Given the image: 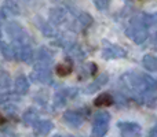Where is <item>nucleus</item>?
Segmentation results:
<instances>
[{
    "instance_id": "1",
    "label": "nucleus",
    "mask_w": 157,
    "mask_h": 137,
    "mask_svg": "<svg viewBox=\"0 0 157 137\" xmlns=\"http://www.w3.org/2000/svg\"><path fill=\"white\" fill-rule=\"evenodd\" d=\"M125 34L135 44H142L146 41L149 33H147V27H146V25L142 22V19L139 18V16H135V18H132L130 21V25H128V27L125 29Z\"/></svg>"
},
{
    "instance_id": "2",
    "label": "nucleus",
    "mask_w": 157,
    "mask_h": 137,
    "mask_svg": "<svg viewBox=\"0 0 157 137\" xmlns=\"http://www.w3.org/2000/svg\"><path fill=\"white\" fill-rule=\"evenodd\" d=\"M35 82H40V84H50L51 82V71H50L48 63H43V62H37L35 65L32 74H30Z\"/></svg>"
},
{
    "instance_id": "3",
    "label": "nucleus",
    "mask_w": 157,
    "mask_h": 137,
    "mask_svg": "<svg viewBox=\"0 0 157 137\" xmlns=\"http://www.w3.org/2000/svg\"><path fill=\"white\" fill-rule=\"evenodd\" d=\"M6 32L17 43H25V40H26V33L22 29L21 25L17 23V22H10L6 26Z\"/></svg>"
},
{
    "instance_id": "4",
    "label": "nucleus",
    "mask_w": 157,
    "mask_h": 137,
    "mask_svg": "<svg viewBox=\"0 0 157 137\" xmlns=\"http://www.w3.org/2000/svg\"><path fill=\"white\" fill-rule=\"evenodd\" d=\"M108 122H109V114L99 113L95 117V124H94V136H103L105 132L108 130Z\"/></svg>"
},
{
    "instance_id": "5",
    "label": "nucleus",
    "mask_w": 157,
    "mask_h": 137,
    "mask_svg": "<svg viewBox=\"0 0 157 137\" xmlns=\"http://www.w3.org/2000/svg\"><path fill=\"white\" fill-rule=\"evenodd\" d=\"M103 59H119L125 56V51L119 45H108L102 51Z\"/></svg>"
},
{
    "instance_id": "6",
    "label": "nucleus",
    "mask_w": 157,
    "mask_h": 137,
    "mask_svg": "<svg viewBox=\"0 0 157 137\" xmlns=\"http://www.w3.org/2000/svg\"><path fill=\"white\" fill-rule=\"evenodd\" d=\"M66 19V11L61 7H57V8H52L50 10V21L55 25H59L62 22H65Z\"/></svg>"
},
{
    "instance_id": "7",
    "label": "nucleus",
    "mask_w": 157,
    "mask_h": 137,
    "mask_svg": "<svg viewBox=\"0 0 157 137\" xmlns=\"http://www.w3.org/2000/svg\"><path fill=\"white\" fill-rule=\"evenodd\" d=\"M65 48H66V52H68V55L71 56V59L83 60L84 58H86V54H84V51L81 49V47L76 45V44H69V45H66Z\"/></svg>"
},
{
    "instance_id": "8",
    "label": "nucleus",
    "mask_w": 157,
    "mask_h": 137,
    "mask_svg": "<svg viewBox=\"0 0 157 137\" xmlns=\"http://www.w3.org/2000/svg\"><path fill=\"white\" fill-rule=\"evenodd\" d=\"M14 86H15L17 93L25 95V93H28V91H29V81H28V78L25 77V75H19V77H17Z\"/></svg>"
},
{
    "instance_id": "9",
    "label": "nucleus",
    "mask_w": 157,
    "mask_h": 137,
    "mask_svg": "<svg viewBox=\"0 0 157 137\" xmlns=\"http://www.w3.org/2000/svg\"><path fill=\"white\" fill-rule=\"evenodd\" d=\"M73 71V62H72L71 58H66V60L63 63H59L57 66V74L61 77H66L71 73Z\"/></svg>"
},
{
    "instance_id": "10",
    "label": "nucleus",
    "mask_w": 157,
    "mask_h": 137,
    "mask_svg": "<svg viewBox=\"0 0 157 137\" xmlns=\"http://www.w3.org/2000/svg\"><path fill=\"white\" fill-rule=\"evenodd\" d=\"M95 73H97V65L92 62H88L84 66H81L80 70H78V78L83 80V78H87V77H92Z\"/></svg>"
},
{
    "instance_id": "11",
    "label": "nucleus",
    "mask_w": 157,
    "mask_h": 137,
    "mask_svg": "<svg viewBox=\"0 0 157 137\" xmlns=\"http://www.w3.org/2000/svg\"><path fill=\"white\" fill-rule=\"evenodd\" d=\"M106 82H108V74H102V75H99V77H98L97 80L94 81V82L90 84V85L87 86L86 92H87V93H92V92L98 91V89H99L101 86H102L103 84H106Z\"/></svg>"
},
{
    "instance_id": "12",
    "label": "nucleus",
    "mask_w": 157,
    "mask_h": 137,
    "mask_svg": "<svg viewBox=\"0 0 157 137\" xmlns=\"http://www.w3.org/2000/svg\"><path fill=\"white\" fill-rule=\"evenodd\" d=\"M51 128H52V124L50 121H39L37 124H36L35 129H36V132H37L39 135L44 136V135H47V133L51 130Z\"/></svg>"
},
{
    "instance_id": "13",
    "label": "nucleus",
    "mask_w": 157,
    "mask_h": 137,
    "mask_svg": "<svg viewBox=\"0 0 157 137\" xmlns=\"http://www.w3.org/2000/svg\"><path fill=\"white\" fill-rule=\"evenodd\" d=\"M94 103H95V106H98V107L110 106V104H113V97H112L109 93H102V95H99V96L95 99Z\"/></svg>"
},
{
    "instance_id": "14",
    "label": "nucleus",
    "mask_w": 157,
    "mask_h": 137,
    "mask_svg": "<svg viewBox=\"0 0 157 137\" xmlns=\"http://www.w3.org/2000/svg\"><path fill=\"white\" fill-rule=\"evenodd\" d=\"M145 69L150 70V71H157V58L153 56V55H146L142 60Z\"/></svg>"
},
{
    "instance_id": "15",
    "label": "nucleus",
    "mask_w": 157,
    "mask_h": 137,
    "mask_svg": "<svg viewBox=\"0 0 157 137\" xmlns=\"http://www.w3.org/2000/svg\"><path fill=\"white\" fill-rule=\"evenodd\" d=\"M36 59L37 62H43V63H50L52 60V54L48 51L47 48H40L37 51V55H36Z\"/></svg>"
},
{
    "instance_id": "16",
    "label": "nucleus",
    "mask_w": 157,
    "mask_h": 137,
    "mask_svg": "<svg viewBox=\"0 0 157 137\" xmlns=\"http://www.w3.org/2000/svg\"><path fill=\"white\" fill-rule=\"evenodd\" d=\"M65 121L69 122V125H73V126H78L81 122L80 115H77L76 113H72V111H68L65 114Z\"/></svg>"
},
{
    "instance_id": "17",
    "label": "nucleus",
    "mask_w": 157,
    "mask_h": 137,
    "mask_svg": "<svg viewBox=\"0 0 157 137\" xmlns=\"http://www.w3.org/2000/svg\"><path fill=\"white\" fill-rule=\"evenodd\" d=\"M142 22L146 25V27L149 26H153V25L157 23V13H153V14H144L141 16Z\"/></svg>"
},
{
    "instance_id": "18",
    "label": "nucleus",
    "mask_w": 157,
    "mask_h": 137,
    "mask_svg": "<svg viewBox=\"0 0 157 137\" xmlns=\"http://www.w3.org/2000/svg\"><path fill=\"white\" fill-rule=\"evenodd\" d=\"M77 21H78V23H80L83 27H87V26H90V25L92 23V18L87 13L81 14V15L77 18Z\"/></svg>"
},
{
    "instance_id": "19",
    "label": "nucleus",
    "mask_w": 157,
    "mask_h": 137,
    "mask_svg": "<svg viewBox=\"0 0 157 137\" xmlns=\"http://www.w3.org/2000/svg\"><path fill=\"white\" fill-rule=\"evenodd\" d=\"M36 117H37V115H36L35 111H33V110H28L26 113L24 114V121L26 122V124H32V122L36 119Z\"/></svg>"
},
{
    "instance_id": "20",
    "label": "nucleus",
    "mask_w": 157,
    "mask_h": 137,
    "mask_svg": "<svg viewBox=\"0 0 157 137\" xmlns=\"http://www.w3.org/2000/svg\"><path fill=\"white\" fill-rule=\"evenodd\" d=\"M4 11L8 13V15H17L19 10H18V7H15V5H13L11 3H8V4L4 7Z\"/></svg>"
},
{
    "instance_id": "21",
    "label": "nucleus",
    "mask_w": 157,
    "mask_h": 137,
    "mask_svg": "<svg viewBox=\"0 0 157 137\" xmlns=\"http://www.w3.org/2000/svg\"><path fill=\"white\" fill-rule=\"evenodd\" d=\"M109 3H110V0H94V4L97 5V8H99V10H105L109 5Z\"/></svg>"
},
{
    "instance_id": "22",
    "label": "nucleus",
    "mask_w": 157,
    "mask_h": 137,
    "mask_svg": "<svg viewBox=\"0 0 157 137\" xmlns=\"http://www.w3.org/2000/svg\"><path fill=\"white\" fill-rule=\"evenodd\" d=\"M0 85H3L4 88L10 85V75L7 73H2V75H0Z\"/></svg>"
},
{
    "instance_id": "23",
    "label": "nucleus",
    "mask_w": 157,
    "mask_h": 137,
    "mask_svg": "<svg viewBox=\"0 0 157 137\" xmlns=\"http://www.w3.org/2000/svg\"><path fill=\"white\" fill-rule=\"evenodd\" d=\"M8 99H10V96H8L7 93H0V103H4V102H7Z\"/></svg>"
},
{
    "instance_id": "24",
    "label": "nucleus",
    "mask_w": 157,
    "mask_h": 137,
    "mask_svg": "<svg viewBox=\"0 0 157 137\" xmlns=\"http://www.w3.org/2000/svg\"><path fill=\"white\" fill-rule=\"evenodd\" d=\"M149 137H157V128H155V129H153L152 132H150Z\"/></svg>"
},
{
    "instance_id": "25",
    "label": "nucleus",
    "mask_w": 157,
    "mask_h": 137,
    "mask_svg": "<svg viewBox=\"0 0 157 137\" xmlns=\"http://www.w3.org/2000/svg\"><path fill=\"white\" fill-rule=\"evenodd\" d=\"M3 47H4V43H0V54H2V51H3Z\"/></svg>"
},
{
    "instance_id": "26",
    "label": "nucleus",
    "mask_w": 157,
    "mask_h": 137,
    "mask_svg": "<svg viewBox=\"0 0 157 137\" xmlns=\"http://www.w3.org/2000/svg\"><path fill=\"white\" fill-rule=\"evenodd\" d=\"M155 47L157 48V33H156V36H155Z\"/></svg>"
},
{
    "instance_id": "27",
    "label": "nucleus",
    "mask_w": 157,
    "mask_h": 137,
    "mask_svg": "<svg viewBox=\"0 0 157 137\" xmlns=\"http://www.w3.org/2000/svg\"><path fill=\"white\" fill-rule=\"evenodd\" d=\"M3 122H4V118H3L2 114H0V124H3Z\"/></svg>"
},
{
    "instance_id": "28",
    "label": "nucleus",
    "mask_w": 157,
    "mask_h": 137,
    "mask_svg": "<svg viewBox=\"0 0 157 137\" xmlns=\"http://www.w3.org/2000/svg\"><path fill=\"white\" fill-rule=\"evenodd\" d=\"M0 37H2V30H0Z\"/></svg>"
},
{
    "instance_id": "29",
    "label": "nucleus",
    "mask_w": 157,
    "mask_h": 137,
    "mask_svg": "<svg viewBox=\"0 0 157 137\" xmlns=\"http://www.w3.org/2000/svg\"><path fill=\"white\" fill-rule=\"evenodd\" d=\"M55 137H59V136H55Z\"/></svg>"
}]
</instances>
